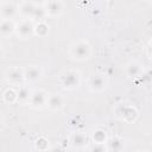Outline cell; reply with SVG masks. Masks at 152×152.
<instances>
[{
    "instance_id": "obj_3",
    "label": "cell",
    "mask_w": 152,
    "mask_h": 152,
    "mask_svg": "<svg viewBox=\"0 0 152 152\" xmlns=\"http://www.w3.org/2000/svg\"><path fill=\"white\" fill-rule=\"evenodd\" d=\"M89 86H90L91 89L101 90V89H103V88L106 87V81H104V78H103L102 75H96V76H94V77L90 80Z\"/></svg>"
},
{
    "instance_id": "obj_4",
    "label": "cell",
    "mask_w": 152,
    "mask_h": 152,
    "mask_svg": "<svg viewBox=\"0 0 152 152\" xmlns=\"http://www.w3.org/2000/svg\"><path fill=\"white\" fill-rule=\"evenodd\" d=\"M31 103L34 107H42L45 103V96L42 91H36L31 97Z\"/></svg>"
},
{
    "instance_id": "obj_5",
    "label": "cell",
    "mask_w": 152,
    "mask_h": 152,
    "mask_svg": "<svg viewBox=\"0 0 152 152\" xmlns=\"http://www.w3.org/2000/svg\"><path fill=\"white\" fill-rule=\"evenodd\" d=\"M24 76H25L26 80H28V81H36V80H38V78L40 77V71H39L38 68L32 66V68H28V69L26 70V72H25Z\"/></svg>"
},
{
    "instance_id": "obj_11",
    "label": "cell",
    "mask_w": 152,
    "mask_h": 152,
    "mask_svg": "<svg viewBox=\"0 0 152 152\" xmlns=\"http://www.w3.org/2000/svg\"><path fill=\"white\" fill-rule=\"evenodd\" d=\"M28 97H30V91H28V89L25 88V87L20 88V89H19V93H18V99H19V101L26 102V101L28 100Z\"/></svg>"
},
{
    "instance_id": "obj_16",
    "label": "cell",
    "mask_w": 152,
    "mask_h": 152,
    "mask_svg": "<svg viewBox=\"0 0 152 152\" xmlns=\"http://www.w3.org/2000/svg\"><path fill=\"white\" fill-rule=\"evenodd\" d=\"M52 152H62V150L61 148H53Z\"/></svg>"
},
{
    "instance_id": "obj_2",
    "label": "cell",
    "mask_w": 152,
    "mask_h": 152,
    "mask_svg": "<svg viewBox=\"0 0 152 152\" xmlns=\"http://www.w3.org/2000/svg\"><path fill=\"white\" fill-rule=\"evenodd\" d=\"M63 84L68 88H74L78 84V75L76 72H68L63 76Z\"/></svg>"
},
{
    "instance_id": "obj_14",
    "label": "cell",
    "mask_w": 152,
    "mask_h": 152,
    "mask_svg": "<svg viewBox=\"0 0 152 152\" xmlns=\"http://www.w3.org/2000/svg\"><path fill=\"white\" fill-rule=\"evenodd\" d=\"M106 139V134H104V132H102V131H97V132H95L94 133V140L97 142V144H102V141Z\"/></svg>"
},
{
    "instance_id": "obj_17",
    "label": "cell",
    "mask_w": 152,
    "mask_h": 152,
    "mask_svg": "<svg viewBox=\"0 0 152 152\" xmlns=\"http://www.w3.org/2000/svg\"><path fill=\"white\" fill-rule=\"evenodd\" d=\"M0 126H1V125H0Z\"/></svg>"
},
{
    "instance_id": "obj_8",
    "label": "cell",
    "mask_w": 152,
    "mask_h": 152,
    "mask_svg": "<svg viewBox=\"0 0 152 152\" xmlns=\"http://www.w3.org/2000/svg\"><path fill=\"white\" fill-rule=\"evenodd\" d=\"M62 106V99L59 95H52L49 99V107L52 109H58Z\"/></svg>"
},
{
    "instance_id": "obj_15",
    "label": "cell",
    "mask_w": 152,
    "mask_h": 152,
    "mask_svg": "<svg viewBox=\"0 0 152 152\" xmlns=\"http://www.w3.org/2000/svg\"><path fill=\"white\" fill-rule=\"evenodd\" d=\"M91 152H106V151H104V148H103V146L101 144H97L96 146H94L91 148Z\"/></svg>"
},
{
    "instance_id": "obj_6",
    "label": "cell",
    "mask_w": 152,
    "mask_h": 152,
    "mask_svg": "<svg viewBox=\"0 0 152 152\" xmlns=\"http://www.w3.org/2000/svg\"><path fill=\"white\" fill-rule=\"evenodd\" d=\"M87 142V137L83 134V133H77L72 137V144L77 147H82L84 146Z\"/></svg>"
},
{
    "instance_id": "obj_10",
    "label": "cell",
    "mask_w": 152,
    "mask_h": 152,
    "mask_svg": "<svg viewBox=\"0 0 152 152\" xmlns=\"http://www.w3.org/2000/svg\"><path fill=\"white\" fill-rule=\"evenodd\" d=\"M13 31V24L11 21H4L0 24V33L8 34Z\"/></svg>"
},
{
    "instance_id": "obj_13",
    "label": "cell",
    "mask_w": 152,
    "mask_h": 152,
    "mask_svg": "<svg viewBox=\"0 0 152 152\" xmlns=\"http://www.w3.org/2000/svg\"><path fill=\"white\" fill-rule=\"evenodd\" d=\"M1 12L4 13V15L5 17H12L13 14H14V12H15V10H14V7L12 6V5H6L2 10H1Z\"/></svg>"
},
{
    "instance_id": "obj_9",
    "label": "cell",
    "mask_w": 152,
    "mask_h": 152,
    "mask_svg": "<svg viewBox=\"0 0 152 152\" xmlns=\"http://www.w3.org/2000/svg\"><path fill=\"white\" fill-rule=\"evenodd\" d=\"M19 33H20V36L21 37H27V36H30L31 34V32H32V26H31V24L30 23H23L20 26H19Z\"/></svg>"
},
{
    "instance_id": "obj_1",
    "label": "cell",
    "mask_w": 152,
    "mask_h": 152,
    "mask_svg": "<svg viewBox=\"0 0 152 152\" xmlns=\"http://www.w3.org/2000/svg\"><path fill=\"white\" fill-rule=\"evenodd\" d=\"M89 46L87 43H77L74 48H72V55L75 58L77 59H84V58H88L89 56Z\"/></svg>"
},
{
    "instance_id": "obj_12",
    "label": "cell",
    "mask_w": 152,
    "mask_h": 152,
    "mask_svg": "<svg viewBox=\"0 0 152 152\" xmlns=\"http://www.w3.org/2000/svg\"><path fill=\"white\" fill-rule=\"evenodd\" d=\"M139 65L138 64H135V63H133V64H131L129 66H128V69H127V74L129 75V76H137L138 74H139Z\"/></svg>"
},
{
    "instance_id": "obj_7",
    "label": "cell",
    "mask_w": 152,
    "mask_h": 152,
    "mask_svg": "<svg viewBox=\"0 0 152 152\" xmlns=\"http://www.w3.org/2000/svg\"><path fill=\"white\" fill-rule=\"evenodd\" d=\"M23 72L19 70V69H12L10 72H8V80L13 83H17L19 82L21 78H23Z\"/></svg>"
}]
</instances>
